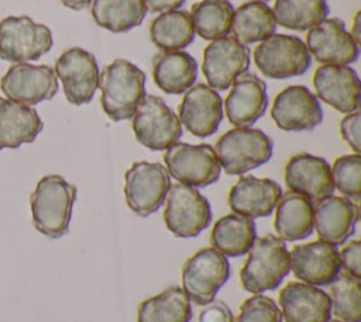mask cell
<instances>
[{"mask_svg":"<svg viewBox=\"0 0 361 322\" xmlns=\"http://www.w3.org/2000/svg\"><path fill=\"white\" fill-rule=\"evenodd\" d=\"M272 150V140L262 130L252 127H234L214 145L219 164L228 175H243L268 162Z\"/></svg>","mask_w":361,"mask_h":322,"instance_id":"obj_4","label":"cell"},{"mask_svg":"<svg viewBox=\"0 0 361 322\" xmlns=\"http://www.w3.org/2000/svg\"><path fill=\"white\" fill-rule=\"evenodd\" d=\"M275 23L293 31H305L327 18L329 4L326 0H275Z\"/></svg>","mask_w":361,"mask_h":322,"instance_id":"obj_34","label":"cell"},{"mask_svg":"<svg viewBox=\"0 0 361 322\" xmlns=\"http://www.w3.org/2000/svg\"><path fill=\"white\" fill-rule=\"evenodd\" d=\"M360 288V278L343 270L330 284L331 314L337 319L344 322H361Z\"/></svg>","mask_w":361,"mask_h":322,"instance_id":"obj_35","label":"cell"},{"mask_svg":"<svg viewBox=\"0 0 361 322\" xmlns=\"http://www.w3.org/2000/svg\"><path fill=\"white\" fill-rule=\"evenodd\" d=\"M54 71L69 103L80 106L93 99L99 85V66L92 52L79 47L69 48L58 56Z\"/></svg>","mask_w":361,"mask_h":322,"instance_id":"obj_13","label":"cell"},{"mask_svg":"<svg viewBox=\"0 0 361 322\" xmlns=\"http://www.w3.org/2000/svg\"><path fill=\"white\" fill-rule=\"evenodd\" d=\"M192 305L180 287H171L138 305L137 322H189Z\"/></svg>","mask_w":361,"mask_h":322,"instance_id":"obj_31","label":"cell"},{"mask_svg":"<svg viewBox=\"0 0 361 322\" xmlns=\"http://www.w3.org/2000/svg\"><path fill=\"white\" fill-rule=\"evenodd\" d=\"M285 322H327L331 316L330 295L316 285L292 281L278 297Z\"/></svg>","mask_w":361,"mask_h":322,"instance_id":"obj_21","label":"cell"},{"mask_svg":"<svg viewBox=\"0 0 361 322\" xmlns=\"http://www.w3.org/2000/svg\"><path fill=\"white\" fill-rule=\"evenodd\" d=\"M93 0H61V3L71 10H83L92 4Z\"/></svg>","mask_w":361,"mask_h":322,"instance_id":"obj_42","label":"cell"},{"mask_svg":"<svg viewBox=\"0 0 361 322\" xmlns=\"http://www.w3.org/2000/svg\"><path fill=\"white\" fill-rule=\"evenodd\" d=\"M234 316L230 306L223 301H212L200 311L199 322H233Z\"/></svg>","mask_w":361,"mask_h":322,"instance_id":"obj_40","label":"cell"},{"mask_svg":"<svg viewBox=\"0 0 361 322\" xmlns=\"http://www.w3.org/2000/svg\"><path fill=\"white\" fill-rule=\"evenodd\" d=\"M327 322H344V321H340V319H329Z\"/></svg>","mask_w":361,"mask_h":322,"instance_id":"obj_44","label":"cell"},{"mask_svg":"<svg viewBox=\"0 0 361 322\" xmlns=\"http://www.w3.org/2000/svg\"><path fill=\"white\" fill-rule=\"evenodd\" d=\"M103 112L113 121L128 120L145 97V73L127 59L117 58L99 72Z\"/></svg>","mask_w":361,"mask_h":322,"instance_id":"obj_2","label":"cell"},{"mask_svg":"<svg viewBox=\"0 0 361 322\" xmlns=\"http://www.w3.org/2000/svg\"><path fill=\"white\" fill-rule=\"evenodd\" d=\"M254 1H262V3H265V1H268V0H254Z\"/></svg>","mask_w":361,"mask_h":322,"instance_id":"obj_45","label":"cell"},{"mask_svg":"<svg viewBox=\"0 0 361 322\" xmlns=\"http://www.w3.org/2000/svg\"><path fill=\"white\" fill-rule=\"evenodd\" d=\"M76 192V186L61 175L42 177L30 196L34 227L51 239H59L66 234Z\"/></svg>","mask_w":361,"mask_h":322,"instance_id":"obj_1","label":"cell"},{"mask_svg":"<svg viewBox=\"0 0 361 322\" xmlns=\"http://www.w3.org/2000/svg\"><path fill=\"white\" fill-rule=\"evenodd\" d=\"M360 123L361 114L360 110H354L347 113L340 120V133L343 140L354 150V153L360 154L361 151V141H360Z\"/></svg>","mask_w":361,"mask_h":322,"instance_id":"obj_38","label":"cell"},{"mask_svg":"<svg viewBox=\"0 0 361 322\" xmlns=\"http://www.w3.org/2000/svg\"><path fill=\"white\" fill-rule=\"evenodd\" d=\"M289 270L302 282L316 287L331 284L341 271L338 250L323 240L296 244L289 253Z\"/></svg>","mask_w":361,"mask_h":322,"instance_id":"obj_16","label":"cell"},{"mask_svg":"<svg viewBox=\"0 0 361 322\" xmlns=\"http://www.w3.org/2000/svg\"><path fill=\"white\" fill-rule=\"evenodd\" d=\"M276 23L272 8L262 1H247L233 13L231 32L233 37L244 44L261 42L275 32Z\"/></svg>","mask_w":361,"mask_h":322,"instance_id":"obj_29","label":"cell"},{"mask_svg":"<svg viewBox=\"0 0 361 322\" xmlns=\"http://www.w3.org/2000/svg\"><path fill=\"white\" fill-rule=\"evenodd\" d=\"M0 89L7 99L34 106L52 99L58 92V78L48 65L13 64L0 79Z\"/></svg>","mask_w":361,"mask_h":322,"instance_id":"obj_12","label":"cell"},{"mask_svg":"<svg viewBox=\"0 0 361 322\" xmlns=\"http://www.w3.org/2000/svg\"><path fill=\"white\" fill-rule=\"evenodd\" d=\"M275 213V232L285 242L306 239L313 232V202L296 192L288 191L281 195Z\"/></svg>","mask_w":361,"mask_h":322,"instance_id":"obj_27","label":"cell"},{"mask_svg":"<svg viewBox=\"0 0 361 322\" xmlns=\"http://www.w3.org/2000/svg\"><path fill=\"white\" fill-rule=\"evenodd\" d=\"M360 24H361V13L357 11V14H355V17H354V23H353L351 32H350V35H351L353 40L357 42V45H360V42H361V27H360Z\"/></svg>","mask_w":361,"mask_h":322,"instance_id":"obj_43","label":"cell"},{"mask_svg":"<svg viewBox=\"0 0 361 322\" xmlns=\"http://www.w3.org/2000/svg\"><path fill=\"white\" fill-rule=\"evenodd\" d=\"M90 11L94 23L111 32L138 27L147 13L142 0H93Z\"/></svg>","mask_w":361,"mask_h":322,"instance_id":"obj_32","label":"cell"},{"mask_svg":"<svg viewBox=\"0 0 361 322\" xmlns=\"http://www.w3.org/2000/svg\"><path fill=\"white\" fill-rule=\"evenodd\" d=\"M210 220L212 210L207 198L193 186L180 182L171 185L165 198L164 222L173 236L195 237L209 226Z\"/></svg>","mask_w":361,"mask_h":322,"instance_id":"obj_9","label":"cell"},{"mask_svg":"<svg viewBox=\"0 0 361 322\" xmlns=\"http://www.w3.org/2000/svg\"><path fill=\"white\" fill-rule=\"evenodd\" d=\"M186 0H142L145 10L149 13H164L169 10H178Z\"/></svg>","mask_w":361,"mask_h":322,"instance_id":"obj_41","label":"cell"},{"mask_svg":"<svg viewBox=\"0 0 361 322\" xmlns=\"http://www.w3.org/2000/svg\"><path fill=\"white\" fill-rule=\"evenodd\" d=\"M197 76L195 58L185 51H162L152 58L155 85L168 95L185 93Z\"/></svg>","mask_w":361,"mask_h":322,"instance_id":"obj_26","label":"cell"},{"mask_svg":"<svg viewBox=\"0 0 361 322\" xmlns=\"http://www.w3.org/2000/svg\"><path fill=\"white\" fill-rule=\"evenodd\" d=\"M281 195L282 189L274 179L243 175L231 186L227 203L233 213L250 219L265 217L274 212Z\"/></svg>","mask_w":361,"mask_h":322,"instance_id":"obj_22","label":"cell"},{"mask_svg":"<svg viewBox=\"0 0 361 322\" xmlns=\"http://www.w3.org/2000/svg\"><path fill=\"white\" fill-rule=\"evenodd\" d=\"M271 117L285 131L313 130L323 120L319 99L306 86L290 85L274 99Z\"/></svg>","mask_w":361,"mask_h":322,"instance_id":"obj_15","label":"cell"},{"mask_svg":"<svg viewBox=\"0 0 361 322\" xmlns=\"http://www.w3.org/2000/svg\"><path fill=\"white\" fill-rule=\"evenodd\" d=\"M340 256V264L341 270L345 273H350L355 277H361V242L360 240H350L341 251H338Z\"/></svg>","mask_w":361,"mask_h":322,"instance_id":"obj_39","label":"cell"},{"mask_svg":"<svg viewBox=\"0 0 361 322\" xmlns=\"http://www.w3.org/2000/svg\"><path fill=\"white\" fill-rule=\"evenodd\" d=\"M254 62L259 72L271 79H288L303 75L312 56L305 42L288 34H272L254 49Z\"/></svg>","mask_w":361,"mask_h":322,"instance_id":"obj_5","label":"cell"},{"mask_svg":"<svg viewBox=\"0 0 361 322\" xmlns=\"http://www.w3.org/2000/svg\"><path fill=\"white\" fill-rule=\"evenodd\" d=\"M165 168L178 182L193 188L214 184L220 177V164L210 144L175 143L165 150Z\"/></svg>","mask_w":361,"mask_h":322,"instance_id":"obj_10","label":"cell"},{"mask_svg":"<svg viewBox=\"0 0 361 322\" xmlns=\"http://www.w3.org/2000/svg\"><path fill=\"white\" fill-rule=\"evenodd\" d=\"M149 40L162 51H182L195 40L192 18L185 10L161 13L149 24Z\"/></svg>","mask_w":361,"mask_h":322,"instance_id":"obj_30","label":"cell"},{"mask_svg":"<svg viewBox=\"0 0 361 322\" xmlns=\"http://www.w3.org/2000/svg\"><path fill=\"white\" fill-rule=\"evenodd\" d=\"M131 126L137 141L152 151L169 148L182 136L179 117L155 95H145L131 117Z\"/></svg>","mask_w":361,"mask_h":322,"instance_id":"obj_6","label":"cell"},{"mask_svg":"<svg viewBox=\"0 0 361 322\" xmlns=\"http://www.w3.org/2000/svg\"><path fill=\"white\" fill-rule=\"evenodd\" d=\"M250 66V48L234 37L213 40L203 51L202 71L207 85L214 90H226Z\"/></svg>","mask_w":361,"mask_h":322,"instance_id":"obj_14","label":"cell"},{"mask_svg":"<svg viewBox=\"0 0 361 322\" xmlns=\"http://www.w3.org/2000/svg\"><path fill=\"white\" fill-rule=\"evenodd\" d=\"M255 239L254 220L237 213H230L216 220L210 233L212 247L226 257L247 254Z\"/></svg>","mask_w":361,"mask_h":322,"instance_id":"obj_28","label":"cell"},{"mask_svg":"<svg viewBox=\"0 0 361 322\" xmlns=\"http://www.w3.org/2000/svg\"><path fill=\"white\" fill-rule=\"evenodd\" d=\"M179 121L196 137L214 134L223 119V99L206 83L190 86L178 107Z\"/></svg>","mask_w":361,"mask_h":322,"instance_id":"obj_18","label":"cell"},{"mask_svg":"<svg viewBox=\"0 0 361 322\" xmlns=\"http://www.w3.org/2000/svg\"><path fill=\"white\" fill-rule=\"evenodd\" d=\"M233 322H283L279 308L269 297L254 294L247 298Z\"/></svg>","mask_w":361,"mask_h":322,"instance_id":"obj_37","label":"cell"},{"mask_svg":"<svg viewBox=\"0 0 361 322\" xmlns=\"http://www.w3.org/2000/svg\"><path fill=\"white\" fill-rule=\"evenodd\" d=\"M233 13L234 7L228 0H200L192 4L189 16L195 34L213 41L230 32Z\"/></svg>","mask_w":361,"mask_h":322,"instance_id":"obj_33","label":"cell"},{"mask_svg":"<svg viewBox=\"0 0 361 322\" xmlns=\"http://www.w3.org/2000/svg\"><path fill=\"white\" fill-rule=\"evenodd\" d=\"M42 127L44 123L34 107L0 97V151L32 143Z\"/></svg>","mask_w":361,"mask_h":322,"instance_id":"obj_25","label":"cell"},{"mask_svg":"<svg viewBox=\"0 0 361 322\" xmlns=\"http://www.w3.org/2000/svg\"><path fill=\"white\" fill-rule=\"evenodd\" d=\"M267 85L252 72L241 73L224 100L228 121L235 127H250L267 110Z\"/></svg>","mask_w":361,"mask_h":322,"instance_id":"obj_23","label":"cell"},{"mask_svg":"<svg viewBox=\"0 0 361 322\" xmlns=\"http://www.w3.org/2000/svg\"><path fill=\"white\" fill-rule=\"evenodd\" d=\"M316 97L341 113H351L360 107V78L347 65L323 64L313 73Z\"/></svg>","mask_w":361,"mask_h":322,"instance_id":"obj_19","label":"cell"},{"mask_svg":"<svg viewBox=\"0 0 361 322\" xmlns=\"http://www.w3.org/2000/svg\"><path fill=\"white\" fill-rule=\"evenodd\" d=\"M169 188V174L159 162L137 161L126 171V202L138 216H149L157 212L165 202Z\"/></svg>","mask_w":361,"mask_h":322,"instance_id":"obj_11","label":"cell"},{"mask_svg":"<svg viewBox=\"0 0 361 322\" xmlns=\"http://www.w3.org/2000/svg\"><path fill=\"white\" fill-rule=\"evenodd\" d=\"M52 47L51 30L28 16H8L0 21V58L13 64L37 61Z\"/></svg>","mask_w":361,"mask_h":322,"instance_id":"obj_8","label":"cell"},{"mask_svg":"<svg viewBox=\"0 0 361 322\" xmlns=\"http://www.w3.org/2000/svg\"><path fill=\"white\" fill-rule=\"evenodd\" d=\"M330 172L334 188L357 202L361 196V155L354 153L336 158Z\"/></svg>","mask_w":361,"mask_h":322,"instance_id":"obj_36","label":"cell"},{"mask_svg":"<svg viewBox=\"0 0 361 322\" xmlns=\"http://www.w3.org/2000/svg\"><path fill=\"white\" fill-rule=\"evenodd\" d=\"M306 48L320 64L350 65L358 59L360 45L344 28L340 18H326L306 34Z\"/></svg>","mask_w":361,"mask_h":322,"instance_id":"obj_17","label":"cell"},{"mask_svg":"<svg viewBox=\"0 0 361 322\" xmlns=\"http://www.w3.org/2000/svg\"><path fill=\"white\" fill-rule=\"evenodd\" d=\"M289 273V251L285 240L267 234L255 239L248 258L240 270V281L245 291L261 294L279 287Z\"/></svg>","mask_w":361,"mask_h":322,"instance_id":"obj_3","label":"cell"},{"mask_svg":"<svg viewBox=\"0 0 361 322\" xmlns=\"http://www.w3.org/2000/svg\"><path fill=\"white\" fill-rule=\"evenodd\" d=\"M230 277L226 256L213 247H203L189 257L182 267V290L196 305L212 302Z\"/></svg>","mask_w":361,"mask_h":322,"instance_id":"obj_7","label":"cell"},{"mask_svg":"<svg viewBox=\"0 0 361 322\" xmlns=\"http://www.w3.org/2000/svg\"><path fill=\"white\" fill-rule=\"evenodd\" d=\"M285 185L289 191L317 202L333 195L330 165L323 157L309 153L292 155L285 164Z\"/></svg>","mask_w":361,"mask_h":322,"instance_id":"obj_20","label":"cell"},{"mask_svg":"<svg viewBox=\"0 0 361 322\" xmlns=\"http://www.w3.org/2000/svg\"><path fill=\"white\" fill-rule=\"evenodd\" d=\"M313 229L319 240L334 246L343 244L353 233L358 220V206L345 196L329 195L313 205Z\"/></svg>","mask_w":361,"mask_h":322,"instance_id":"obj_24","label":"cell"}]
</instances>
